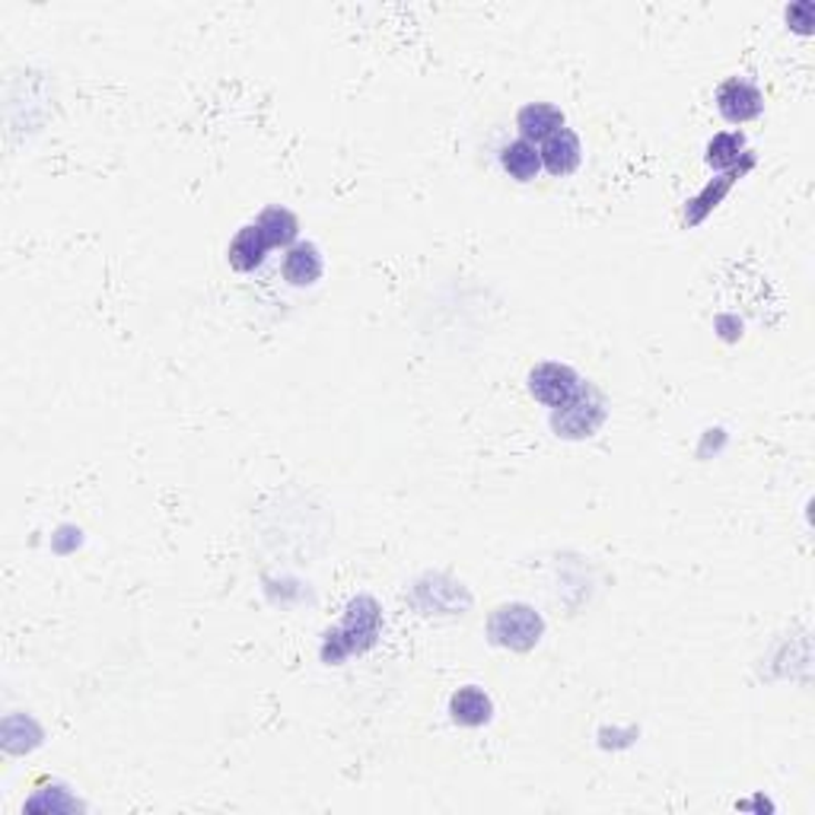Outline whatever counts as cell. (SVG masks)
I'll return each instance as SVG.
<instances>
[{
	"instance_id": "7c38bea8",
	"label": "cell",
	"mask_w": 815,
	"mask_h": 815,
	"mask_svg": "<svg viewBox=\"0 0 815 815\" xmlns=\"http://www.w3.org/2000/svg\"><path fill=\"white\" fill-rule=\"evenodd\" d=\"M501 166H504V173L509 178H516V182H533L538 178L541 173V156H538V147L529 144V141H523V137H516V141H509L501 147Z\"/></svg>"
},
{
	"instance_id": "5bb4252c",
	"label": "cell",
	"mask_w": 815,
	"mask_h": 815,
	"mask_svg": "<svg viewBox=\"0 0 815 815\" xmlns=\"http://www.w3.org/2000/svg\"><path fill=\"white\" fill-rule=\"evenodd\" d=\"M733 178H736V176H723L720 182H716V185H708V188H704V192H701V195H698V198L691 202V207H688V214H685L688 224H701V220H704V217L711 214L713 207H716V202H720V198H723V195L730 192Z\"/></svg>"
},
{
	"instance_id": "7a4b0ae2",
	"label": "cell",
	"mask_w": 815,
	"mask_h": 815,
	"mask_svg": "<svg viewBox=\"0 0 815 815\" xmlns=\"http://www.w3.org/2000/svg\"><path fill=\"white\" fill-rule=\"evenodd\" d=\"M606 417H609V407H606L602 392L584 382L577 399H570L564 407L551 411V431L564 440H586L606 424Z\"/></svg>"
},
{
	"instance_id": "4fadbf2b",
	"label": "cell",
	"mask_w": 815,
	"mask_h": 815,
	"mask_svg": "<svg viewBox=\"0 0 815 815\" xmlns=\"http://www.w3.org/2000/svg\"><path fill=\"white\" fill-rule=\"evenodd\" d=\"M745 156V137L739 131H720L708 144V166L711 169H733Z\"/></svg>"
},
{
	"instance_id": "9a60e30c",
	"label": "cell",
	"mask_w": 815,
	"mask_h": 815,
	"mask_svg": "<svg viewBox=\"0 0 815 815\" xmlns=\"http://www.w3.org/2000/svg\"><path fill=\"white\" fill-rule=\"evenodd\" d=\"M787 23L796 29V32H809V25H813V3L809 0H803V3H793L787 10Z\"/></svg>"
},
{
	"instance_id": "277c9868",
	"label": "cell",
	"mask_w": 815,
	"mask_h": 815,
	"mask_svg": "<svg viewBox=\"0 0 815 815\" xmlns=\"http://www.w3.org/2000/svg\"><path fill=\"white\" fill-rule=\"evenodd\" d=\"M580 389H584L580 373L574 367H567V363L545 360V363H535L529 370V395L545 407H551V411L564 407L570 399H577Z\"/></svg>"
},
{
	"instance_id": "3957f363",
	"label": "cell",
	"mask_w": 815,
	"mask_h": 815,
	"mask_svg": "<svg viewBox=\"0 0 815 815\" xmlns=\"http://www.w3.org/2000/svg\"><path fill=\"white\" fill-rule=\"evenodd\" d=\"M487 635L497 647H507L516 653H526L533 650L535 643L545 635V621L541 615L523 602H513V606H501L487 618Z\"/></svg>"
},
{
	"instance_id": "8fae6325",
	"label": "cell",
	"mask_w": 815,
	"mask_h": 815,
	"mask_svg": "<svg viewBox=\"0 0 815 815\" xmlns=\"http://www.w3.org/2000/svg\"><path fill=\"white\" fill-rule=\"evenodd\" d=\"M255 227L261 229V236L271 249H290L300 236V220L287 207H265L258 214Z\"/></svg>"
},
{
	"instance_id": "30bf717a",
	"label": "cell",
	"mask_w": 815,
	"mask_h": 815,
	"mask_svg": "<svg viewBox=\"0 0 815 815\" xmlns=\"http://www.w3.org/2000/svg\"><path fill=\"white\" fill-rule=\"evenodd\" d=\"M450 716L458 726H484L494 716V701L478 685L458 688L450 698Z\"/></svg>"
},
{
	"instance_id": "8992f818",
	"label": "cell",
	"mask_w": 815,
	"mask_h": 815,
	"mask_svg": "<svg viewBox=\"0 0 815 815\" xmlns=\"http://www.w3.org/2000/svg\"><path fill=\"white\" fill-rule=\"evenodd\" d=\"M538 156H541V169H548L551 176L564 178L577 173L580 163H584V147H580L577 131H570L567 125L555 131L548 141L538 144Z\"/></svg>"
},
{
	"instance_id": "5b68a950",
	"label": "cell",
	"mask_w": 815,
	"mask_h": 815,
	"mask_svg": "<svg viewBox=\"0 0 815 815\" xmlns=\"http://www.w3.org/2000/svg\"><path fill=\"white\" fill-rule=\"evenodd\" d=\"M716 112L730 125H749L764 112L762 90L752 80H745V76H730L716 90Z\"/></svg>"
},
{
	"instance_id": "52a82bcc",
	"label": "cell",
	"mask_w": 815,
	"mask_h": 815,
	"mask_svg": "<svg viewBox=\"0 0 815 815\" xmlns=\"http://www.w3.org/2000/svg\"><path fill=\"white\" fill-rule=\"evenodd\" d=\"M567 125L564 122V112H560L558 105H551V102H529V105H523L519 112H516V127H519V137L523 141H529V144H541V141H548L555 131Z\"/></svg>"
},
{
	"instance_id": "9c48e42d",
	"label": "cell",
	"mask_w": 815,
	"mask_h": 815,
	"mask_svg": "<svg viewBox=\"0 0 815 815\" xmlns=\"http://www.w3.org/2000/svg\"><path fill=\"white\" fill-rule=\"evenodd\" d=\"M271 252V246L265 243V236H261V229L249 224V227H243L236 236H233V243H229L227 249V261L233 271H243V275H249L255 268H261L265 265V258Z\"/></svg>"
},
{
	"instance_id": "ba28073f",
	"label": "cell",
	"mask_w": 815,
	"mask_h": 815,
	"mask_svg": "<svg viewBox=\"0 0 815 815\" xmlns=\"http://www.w3.org/2000/svg\"><path fill=\"white\" fill-rule=\"evenodd\" d=\"M283 280L290 287H312L316 280L322 278L326 271V261L316 243H293L287 255H283Z\"/></svg>"
},
{
	"instance_id": "6da1fadb",
	"label": "cell",
	"mask_w": 815,
	"mask_h": 815,
	"mask_svg": "<svg viewBox=\"0 0 815 815\" xmlns=\"http://www.w3.org/2000/svg\"><path fill=\"white\" fill-rule=\"evenodd\" d=\"M382 628V609L373 596H357L344 609V621L341 628H334L326 635V647H322V660L341 662L344 657L363 653L376 643Z\"/></svg>"
}]
</instances>
